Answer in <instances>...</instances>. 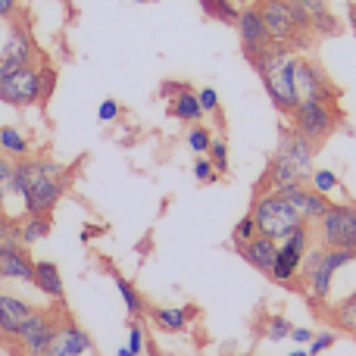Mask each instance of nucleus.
<instances>
[{"label": "nucleus", "mask_w": 356, "mask_h": 356, "mask_svg": "<svg viewBox=\"0 0 356 356\" xmlns=\"http://www.w3.org/2000/svg\"><path fill=\"white\" fill-rule=\"evenodd\" d=\"M169 356H175V353H169Z\"/></svg>", "instance_id": "obj_52"}, {"label": "nucleus", "mask_w": 356, "mask_h": 356, "mask_svg": "<svg viewBox=\"0 0 356 356\" xmlns=\"http://www.w3.org/2000/svg\"><path fill=\"white\" fill-rule=\"evenodd\" d=\"M313 328H303V325H294V332H291V341L300 347H309V341H313Z\"/></svg>", "instance_id": "obj_43"}, {"label": "nucleus", "mask_w": 356, "mask_h": 356, "mask_svg": "<svg viewBox=\"0 0 356 356\" xmlns=\"http://www.w3.org/2000/svg\"><path fill=\"white\" fill-rule=\"evenodd\" d=\"M234 3H241V6H244V3H247V0H234Z\"/></svg>", "instance_id": "obj_51"}, {"label": "nucleus", "mask_w": 356, "mask_h": 356, "mask_svg": "<svg viewBox=\"0 0 356 356\" xmlns=\"http://www.w3.org/2000/svg\"><path fill=\"white\" fill-rule=\"evenodd\" d=\"M13 178H16V160L0 154V209H3L6 200L13 197Z\"/></svg>", "instance_id": "obj_30"}, {"label": "nucleus", "mask_w": 356, "mask_h": 356, "mask_svg": "<svg viewBox=\"0 0 356 356\" xmlns=\"http://www.w3.org/2000/svg\"><path fill=\"white\" fill-rule=\"evenodd\" d=\"M275 253H278V241L266 238V234H257V238L247 241L244 247H238V257L244 259L247 266H253L257 272H263L266 278H269V272H272Z\"/></svg>", "instance_id": "obj_18"}, {"label": "nucleus", "mask_w": 356, "mask_h": 356, "mask_svg": "<svg viewBox=\"0 0 356 356\" xmlns=\"http://www.w3.org/2000/svg\"><path fill=\"white\" fill-rule=\"evenodd\" d=\"M35 278V257L29 247H0V282L31 284Z\"/></svg>", "instance_id": "obj_17"}, {"label": "nucleus", "mask_w": 356, "mask_h": 356, "mask_svg": "<svg viewBox=\"0 0 356 356\" xmlns=\"http://www.w3.org/2000/svg\"><path fill=\"white\" fill-rule=\"evenodd\" d=\"M338 344V332H316L313 334V341H309V356H319V353H325V350H332V347Z\"/></svg>", "instance_id": "obj_37"}, {"label": "nucleus", "mask_w": 356, "mask_h": 356, "mask_svg": "<svg viewBox=\"0 0 356 356\" xmlns=\"http://www.w3.org/2000/svg\"><path fill=\"white\" fill-rule=\"evenodd\" d=\"M113 284H116L119 297H122V303H125V313H129V319H144V316H150L147 300H144V297H141V291H138L135 284L129 282V278H122V275H116V272H113Z\"/></svg>", "instance_id": "obj_24"}, {"label": "nucleus", "mask_w": 356, "mask_h": 356, "mask_svg": "<svg viewBox=\"0 0 356 356\" xmlns=\"http://www.w3.org/2000/svg\"><path fill=\"white\" fill-rule=\"evenodd\" d=\"M19 19V0H0V22Z\"/></svg>", "instance_id": "obj_41"}, {"label": "nucleus", "mask_w": 356, "mask_h": 356, "mask_svg": "<svg viewBox=\"0 0 356 356\" xmlns=\"http://www.w3.org/2000/svg\"><path fill=\"white\" fill-rule=\"evenodd\" d=\"M291 332H294V325H291L284 316H269V322H266V338H269L272 344H278V341H288Z\"/></svg>", "instance_id": "obj_35"}, {"label": "nucleus", "mask_w": 356, "mask_h": 356, "mask_svg": "<svg viewBox=\"0 0 356 356\" xmlns=\"http://www.w3.org/2000/svg\"><path fill=\"white\" fill-rule=\"evenodd\" d=\"M191 172H194V178H197V181H200V184H216V181H219V172H216V169H213V163H209V156H197V160H194V166H191Z\"/></svg>", "instance_id": "obj_36"}, {"label": "nucleus", "mask_w": 356, "mask_h": 356, "mask_svg": "<svg viewBox=\"0 0 356 356\" xmlns=\"http://www.w3.org/2000/svg\"><path fill=\"white\" fill-rule=\"evenodd\" d=\"M250 213L257 219V232L272 241H284L294 228L303 225L300 209L284 194H275V191H253Z\"/></svg>", "instance_id": "obj_7"}, {"label": "nucleus", "mask_w": 356, "mask_h": 356, "mask_svg": "<svg viewBox=\"0 0 356 356\" xmlns=\"http://www.w3.org/2000/svg\"><path fill=\"white\" fill-rule=\"evenodd\" d=\"M203 10V16L213 19V22H222V25H238V16H241V3L234 0H197Z\"/></svg>", "instance_id": "obj_25"}, {"label": "nucleus", "mask_w": 356, "mask_h": 356, "mask_svg": "<svg viewBox=\"0 0 356 356\" xmlns=\"http://www.w3.org/2000/svg\"><path fill=\"white\" fill-rule=\"evenodd\" d=\"M207 156H209V163H213V169L219 175L228 172V141H225V138H216L213 135V144H209Z\"/></svg>", "instance_id": "obj_34"}, {"label": "nucleus", "mask_w": 356, "mask_h": 356, "mask_svg": "<svg viewBox=\"0 0 356 356\" xmlns=\"http://www.w3.org/2000/svg\"><path fill=\"white\" fill-rule=\"evenodd\" d=\"M309 188L313 191H319V194H332V191H338L341 188V178L338 172H332V169H313V175H309Z\"/></svg>", "instance_id": "obj_33"}, {"label": "nucleus", "mask_w": 356, "mask_h": 356, "mask_svg": "<svg viewBox=\"0 0 356 356\" xmlns=\"http://www.w3.org/2000/svg\"><path fill=\"white\" fill-rule=\"evenodd\" d=\"M0 247H25L22 232H19V219L0 209Z\"/></svg>", "instance_id": "obj_31"}, {"label": "nucleus", "mask_w": 356, "mask_h": 356, "mask_svg": "<svg viewBox=\"0 0 356 356\" xmlns=\"http://www.w3.org/2000/svg\"><path fill=\"white\" fill-rule=\"evenodd\" d=\"M297 3H300L303 10L316 13V10H325V6H328V0H297Z\"/></svg>", "instance_id": "obj_45"}, {"label": "nucleus", "mask_w": 356, "mask_h": 356, "mask_svg": "<svg viewBox=\"0 0 356 356\" xmlns=\"http://www.w3.org/2000/svg\"><path fill=\"white\" fill-rule=\"evenodd\" d=\"M316 144L307 141L300 131H294L291 125L278 129V147L269 156L263 178H259L257 191H275V194H288V191L300 188L309 181L313 175V156H316Z\"/></svg>", "instance_id": "obj_2"}, {"label": "nucleus", "mask_w": 356, "mask_h": 356, "mask_svg": "<svg viewBox=\"0 0 356 356\" xmlns=\"http://www.w3.org/2000/svg\"><path fill=\"white\" fill-rule=\"evenodd\" d=\"M309 19H313V35H322V38H334L344 31V25H341V19L332 13V6H325V10H316L309 13Z\"/></svg>", "instance_id": "obj_28"}, {"label": "nucleus", "mask_w": 356, "mask_h": 356, "mask_svg": "<svg viewBox=\"0 0 356 356\" xmlns=\"http://www.w3.org/2000/svg\"><path fill=\"white\" fill-rule=\"evenodd\" d=\"M0 154L13 156V160H22V156H31V141L13 125H0Z\"/></svg>", "instance_id": "obj_26"}, {"label": "nucleus", "mask_w": 356, "mask_h": 356, "mask_svg": "<svg viewBox=\"0 0 356 356\" xmlns=\"http://www.w3.org/2000/svg\"><path fill=\"white\" fill-rule=\"evenodd\" d=\"M91 353H94L91 334L72 319L69 309H63L56 334H54V341H50V347L44 350V356H91Z\"/></svg>", "instance_id": "obj_14"}, {"label": "nucleus", "mask_w": 356, "mask_h": 356, "mask_svg": "<svg viewBox=\"0 0 356 356\" xmlns=\"http://www.w3.org/2000/svg\"><path fill=\"white\" fill-rule=\"evenodd\" d=\"M184 144H188V150L191 154H197V156H207V150H209V144H213V129H207V125H191L188 129V135H184Z\"/></svg>", "instance_id": "obj_29"}, {"label": "nucleus", "mask_w": 356, "mask_h": 356, "mask_svg": "<svg viewBox=\"0 0 356 356\" xmlns=\"http://www.w3.org/2000/svg\"><path fill=\"white\" fill-rule=\"evenodd\" d=\"M135 3H150V0H135Z\"/></svg>", "instance_id": "obj_50"}, {"label": "nucleus", "mask_w": 356, "mask_h": 356, "mask_svg": "<svg viewBox=\"0 0 356 356\" xmlns=\"http://www.w3.org/2000/svg\"><path fill=\"white\" fill-rule=\"evenodd\" d=\"M54 228V216H22L19 219V232H22V244L31 247L38 241H44Z\"/></svg>", "instance_id": "obj_27"}, {"label": "nucleus", "mask_w": 356, "mask_h": 356, "mask_svg": "<svg viewBox=\"0 0 356 356\" xmlns=\"http://www.w3.org/2000/svg\"><path fill=\"white\" fill-rule=\"evenodd\" d=\"M35 63H41L35 38H31V31L25 29L19 19H13L10 35H6L3 50H0V79L10 72H19V69H25V66H35Z\"/></svg>", "instance_id": "obj_13"}, {"label": "nucleus", "mask_w": 356, "mask_h": 356, "mask_svg": "<svg viewBox=\"0 0 356 356\" xmlns=\"http://www.w3.org/2000/svg\"><path fill=\"white\" fill-rule=\"evenodd\" d=\"M75 166H63L54 156H22L16 160L13 197L22 200L25 216H54L56 203L69 191Z\"/></svg>", "instance_id": "obj_1"}, {"label": "nucleus", "mask_w": 356, "mask_h": 356, "mask_svg": "<svg viewBox=\"0 0 356 356\" xmlns=\"http://www.w3.org/2000/svg\"><path fill=\"white\" fill-rule=\"evenodd\" d=\"M341 119L344 116H341L338 104H332V100H300L294 106V113L288 116V125L294 131H300L307 141H313L316 147H322L338 131Z\"/></svg>", "instance_id": "obj_8"}, {"label": "nucleus", "mask_w": 356, "mask_h": 356, "mask_svg": "<svg viewBox=\"0 0 356 356\" xmlns=\"http://www.w3.org/2000/svg\"><path fill=\"white\" fill-rule=\"evenodd\" d=\"M313 241L316 234L309 222H303L284 241H278V253H275V263H272L269 282H275L278 288H297V272H300L307 253L313 250Z\"/></svg>", "instance_id": "obj_9"}, {"label": "nucleus", "mask_w": 356, "mask_h": 356, "mask_svg": "<svg viewBox=\"0 0 356 356\" xmlns=\"http://www.w3.org/2000/svg\"><path fill=\"white\" fill-rule=\"evenodd\" d=\"M63 309H66V300L56 303V307L50 303V307H44V309H35L31 319L22 325V332H19L6 347H10L16 356H44V350L50 347V341H54V334H56Z\"/></svg>", "instance_id": "obj_10"}, {"label": "nucleus", "mask_w": 356, "mask_h": 356, "mask_svg": "<svg viewBox=\"0 0 356 356\" xmlns=\"http://www.w3.org/2000/svg\"><path fill=\"white\" fill-rule=\"evenodd\" d=\"M350 263H356L353 250H325V247H313L303 259L300 272H297V291L307 294V300L313 303V309L319 316H325V303L328 294L334 288V275L341 269H347Z\"/></svg>", "instance_id": "obj_4"}, {"label": "nucleus", "mask_w": 356, "mask_h": 356, "mask_svg": "<svg viewBox=\"0 0 356 356\" xmlns=\"http://www.w3.org/2000/svg\"><path fill=\"white\" fill-rule=\"evenodd\" d=\"M197 100H200V110H203V116H219L222 113V106H219V94H216V88H200L197 91ZM222 119V116H219Z\"/></svg>", "instance_id": "obj_38"}, {"label": "nucleus", "mask_w": 356, "mask_h": 356, "mask_svg": "<svg viewBox=\"0 0 356 356\" xmlns=\"http://www.w3.org/2000/svg\"><path fill=\"white\" fill-rule=\"evenodd\" d=\"M35 303H29L25 297L19 294H10V291H0V341L3 344H10L13 338H16L19 332H22V325L31 319V313H35Z\"/></svg>", "instance_id": "obj_16"}, {"label": "nucleus", "mask_w": 356, "mask_h": 356, "mask_svg": "<svg viewBox=\"0 0 356 356\" xmlns=\"http://www.w3.org/2000/svg\"><path fill=\"white\" fill-rule=\"evenodd\" d=\"M257 219H253V213H244L238 222H234V228H232V244H234V250L238 247H244L247 241H253L257 238Z\"/></svg>", "instance_id": "obj_32"}, {"label": "nucleus", "mask_w": 356, "mask_h": 356, "mask_svg": "<svg viewBox=\"0 0 356 356\" xmlns=\"http://www.w3.org/2000/svg\"><path fill=\"white\" fill-rule=\"evenodd\" d=\"M347 25H350V31L356 35V0L347 3Z\"/></svg>", "instance_id": "obj_46"}, {"label": "nucleus", "mask_w": 356, "mask_h": 356, "mask_svg": "<svg viewBox=\"0 0 356 356\" xmlns=\"http://www.w3.org/2000/svg\"><path fill=\"white\" fill-rule=\"evenodd\" d=\"M316 244L325 250H353L356 253V203H332L328 213L313 225Z\"/></svg>", "instance_id": "obj_11"}, {"label": "nucleus", "mask_w": 356, "mask_h": 356, "mask_svg": "<svg viewBox=\"0 0 356 356\" xmlns=\"http://www.w3.org/2000/svg\"><path fill=\"white\" fill-rule=\"evenodd\" d=\"M144 325H141V319H129V350L135 353V356H141L144 353Z\"/></svg>", "instance_id": "obj_39"}, {"label": "nucleus", "mask_w": 356, "mask_h": 356, "mask_svg": "<svg viewBox=\"0 0 356 356\" xmlns=\"http://www.w3.org/2000/svg\"><path fill=\"white\" fill-rule=\"evenodd\" d=\"M288 356H309V350H307V347H300V350H291Z\"/></svg>", "instance_id": "obj_48"}, {"label": "nucleus", "mask_w": 356, "mask_h": 356, "mask_svg": "<svg viewBox=\"0 0 356 356\" xmlns=\"http://www.w3.org/2000/svg\"><path fill=\"white\" fill-rule=\"evenodd\" d=\"M253 3L275 44H284L294 54L313 47V19L297 0H253Z\"/></svg>", "instance_id": "obj_5"}, {"label": "nucleus", "mask_w": 356, "mask_h": 356, "mask_svg": "<svg viewBox=\"0 0 356 356\" xmlns=\"http://www.w3.org/2000/svg\"><path fill=\"white\" fill-rule=\"evenodd\" d=\"M10 35V22H0V50H3V41Z\"/></svg>", "instance_id": "obj_47"}, {"label": "nucleus", "mask_w": 356, "mask_h": 356, "mask_svg": "<svg viewBox=\"0 0 356 356\" xmlns=\"http://www.w3.org/2000/svg\"><path fill=\"white\" fill-rule=\"evenodd\" d=\"M38 291L44 297H50L54 303L66 300V288H63V275H60V266L54 259H35V278H31Z\"/></svg>", "instance_id": "obj_20"}, {"label": "nucleus", "mask_w": 356, "mask_h": 356, "mask_svg": "<svg viewBox=\"0 0 356 356\" xmlns=\"http://www.w3.org/2000/svg\"><path fill=\"white\" fill-rule=\"evenodd\" d=\"M169 116L178 119V122L184 125H197L203 119V110H200V100H197V91L194 88H184V91H178L172 100H169Z\"/></svg>", "instance_id": "obj_23"}, {"label": "nucleus", "mask_w": 356, "mask_h": 356, "mask_svg": "<svg viewBox=\"0 0 356 356\" xmlns=\"http://www.w3.org/2000/svg\"><path fill=\"white\" fill-rule=\"evenodd\" d=\"M116 356H135V353H131L129 347H119V350H116Z\"/></svg>", "instance_id": "obj_49"}, {"label": "nucleus", "mask_w": 356, "mask_h": 356, "mask_svg": "<svg viewBox=\"0 0 356 356\" xmlns=\"http://www.w3.org/2000/svg\"><path fill=\"white\" fill-rule=\"evenodd\" d=\"M234 29H238V41H241V50H244L247 63H253L272 44V38H269V31H266V22H263V16H259L257 3L241 6V16H238V25H234Z\"/></svg>", "instance_id": "obj_15"}, {"label": "nucleus", "mask_w": 356, "mask_h": 356, "mask_svg": "<svg viewBox=\"0 0 356 356\" xmlns=\"http://www.w3.org/2000/svg\"><path fill=\"white\" fill-rule=\"evenodd\" d=\"M56 88V72L47 63H35L19 72H10L0 79V104L25 110V106H44Z\"/></svg>", "instance_id": "obj_6"}, {"label": "nucleus", "mask_w": 356, "mask_h": 356, "mask_svg": "<svg viewBox=\"0 0 356 356\" xmlns=\"http://www.w3.org/2000/svg\"><path fill=\"white\" fill-rule=\"evenodd\" d=\"M194 316H197L194 307H150V319H154V325L166 334L188 332V325H191Z\"/></svg>", "instance_id": "obj_21"}, {"label": "nucleus", "mask_w": 356, "mask_h": 356, "mask_svg": "<svg viewBox=\"0 0 356 356\" xmlns=\"http://www.w3.org/2000/svg\"><path fill=\"white\" fill-rule=\"evenodd\" d=\"M97 234H104V228H97V225H85V228H81L79 238H81V244H88V241H94Z\"/></svg>", "instance_id": "obj_44"}, {"label": "nucleus", "mask_w": 356, "mask_h": 356, "mask_svg": "<svg viewBox=\"0 0 356 356\" xmlns=\"http://www.w3.org/2000/svg\"><path fill=\"white\" fill-rule=\"evenodd\" d=\"M297 56H300V54H294L291 47L272 41L269 47H266L263 54L250 63L253 72H257L259 81H263V91L269 94L272 106H275L282 116H291V113H294V106L300 104V97H297V85H294V63H297Z\"/></svg>", "instance_id": "obj_3"}, {"label": "nucleus", "mask_w": 356, "mask_h": 356, "mask_svg": "<svg viewBox=\"0 0 356 356\" xmlns=\"http://www.w3.org/2000/svg\"><path fill=\"white\" fill-rule=\"evenodd\" d=\"M325 319L334 332H347V334L356 338V291L347 294V297H341L338 303H328Z\"/></svg>", "instance_id": "obj_22"}, {"label": "nucleus", "mask_w": 356, "mask_h": 356, "mask_svg": "<svg viewBox=\"0 0 356 356\" xmlns=\"http://www.w3.org/2000/svg\"><path fill=\"white\" fill-rule=\"evenodd\" d=\"M184 88H188V81H172V79H169V81H163V85H160V97L163 100H172L178 91H184Z\"/></svg>", "instance_id": "obj_42"}, {"label": "nucleus", "mask_w": 356, "mask_h": 356, "mask_svg": "<svg viewBox=\"0 0 356 356\" xmlns=\"http://www.w3.org/2000/svg\"><path fill=\"white\" fill-rule=\"evenodd\" d=\"M284 197H288V200L294 203L297 209H300L303 222H309V225H316V222H319L322 216L328 213V207H332V200H328L325 194H319V191H313L309 184H300V188L288 191Z\"/></svg>", "instance_id": "obj_19"}, {"label": "nucleus", "mask_w": 356, "mask_h": 356, "mask_svg": "<svg viewBox=\"0 0 356 356\" xmlns=\"http://www.w3.org/2000/svg\"><path fill=\"white\" fill-rule=\"evenodd\" d=\"M294 85H297V97L300 100H341V88L332 81V75L325 72V66L309 56H297L294 63Z\"/></svg>", "instance_id": "obj_12"}, {"label": "nucleus", "mask_w": 356, "mask_h": 356, "mask_svg": "<svg viewBox=\"0 0 356 356\" xmlns=\"http://www.w3.org/2000/svg\"><path fill=\"white\" fill-rule=\"evenodd\" d=\"M119 113H122V106H119V100H113V97H106L104 104L97 106V119H100V122H116Z\"/></svg>", "instance_id": "obj_40"}]
</instances>
